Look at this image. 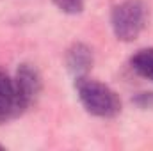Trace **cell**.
Returning <instances> with one entry per match:
<instances>
[{
    "label": "cell",
    "mask_w": 153,
    "mask_h": 151,
    "mask_svg": "<svg viewBox=\"0 0 153 151\" xmlns=\"http://www.w3.org/2000/svg\"><path fill=\"white\" fill-rule=\"evenodd\" d=\"M75 89L89 114L96 117H114L121 112V100L109 85L84 75L76 76Z\"/></svg>",
    "instance_id": "6da1fadb"
},
{
    "label": "cell",
    "mask_w": 153,
    "mask_h": 151,
    "mask_svg": "<svg viewBox=\"0 0 153 151\" xmlns=\"http://www.w3.org/2000/svg\"><path fill=\"white\" fill-rule=\"evenodd\" d=\"M146 5L141 0H125L112 9L111 23L119 41H134L146 25Z\"/></svg>",
    "instance_id": "7a4b0ae2"
},
{
    "label": "cell",
    "mask_w": 153,
    "mask_h": 151,
    "mask_svg": "<svg viewBox=\"0 0 153 151\" xmlns=\"http://www.w3.org/2000/svg\"><path fill=\"white\" fill-rule=\"evenodd\" d=\"M13 80H14V89H16L20 109L22 112H25L36 101V98L41 93V75L32 64H22Z\"/></svg>",
    "instance_id": "3957f363"
},
{
    "label": "cell",
    "mask_w": 153,
    "mask_h": 151,
    "mask_svg": "<svg viewBox=\"0 0 153 151\" xmlns=\"http://www.w3.org/2000/svg\"><path fill=\"white\" fill-rule=\"evenodd\" d=\"M20 114H22V109H20V103L16 98L14 80L4 70H0V124L7 123L9 119L16 117Z\"/></svg>",
    "instance_id": "277c9868"
},
{
    "label": "cell",
    "mask_w": 153,
    "mask_h": 151,
    "mask_svg": "<svg viewBox=\"0 0 153 151\" xmlns=\"http://www.w3.org/2000/svg\"><path fill=\"white\" fill-rule=\"evenodd\" d=\"M66 64H68V70L73 75L84 76L93 68V52H91V48L82 44V43H75L66 53Z\"/></svg>",
    "instance_id": "5b68a950"
},
{
    "label": "cell",
    "mask_w": 153,
    "mask_h": 151,
    "mask_svg": "<svg viewBox=\"0 0 153 151\" xmlns=\"http://www.w3.org/2000/svg\"><path fill=\"white\" fill-rule=\"evenodd\" d=\"M130 64L135 70V73H139L141 76H144V78H148V80L153 82V48L139 50L132 57Z\"/></svg>",
    "instance_id": "8992f818"
},
{
    "label": "cell",
    "mask_w": 153,
    "mask_h": 151,
    "mask_svg": "<svg viewBox=\"0 0 153 151\" xmlns=\"http://www.w3.org/2000/svg\"><path fill=\"white\" fill-rule=\"evenodd\" d=\"M53 4L66 14H78L84 9V0H53Z\"/></svg>",
    "instance_id": "52a82bcc"
},
{
    "label": "cell",
    "mask_w": 153,
    "mask_h": 151,
    "mask_svg": "<svg viewBox=\"0 0 153 151\" xmlns=\"http://www.w3.org/2000/svg\"><path fill=\"white\" fill-rule=\"evenodd\" d=\"M135 103L143 109H153V93H141L135 98Z\"/></svg>",
    "instance_id": "ba28073f"
},
{
    "label": "cell",
    "mask_w": 153,
    "mask_h": 151,
    "mask_svg": "<svg viewBox=\"0 0 153 151\" xmlns=\"http://www.w3.org/2000/svg\"><path fill=\"white\" fill-rule=\"evenodd\" d=\"M0 150H4V148H2V146H0Z\"/></svg>",
    "instance_id": "9c48e42d"
}]
</instances>
